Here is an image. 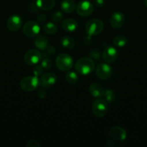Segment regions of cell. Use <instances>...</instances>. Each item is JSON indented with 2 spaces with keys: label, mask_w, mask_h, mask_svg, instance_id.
<instances>
[{
  "label": "cell",
  "mask_w": 147,
  "mask_h": 147,
  "mask_svg": "<svg viewBox=\"0 0 147 147\" xmlns=\"http://www.w3.org/2000/svg\"><path fill=\"white\" fill-rule=\"evenodd\" d=\"M95 65L93 60L89 57H82L76 62L74 68L79 74L86 75L90 74L95 70Z\"/></svg>",
  "instance_id": "6da1fadb"
},
{
  "label": "cell",
  "mask_w": 147,
  "mask_h": 147,
  "mask_svg": "<svg viewBox=\"0 0 147 147\" xmlns=\"http://www.w3.org/2000/svg\"><path fill=\"white\" fill-rule=\"evenodd\" d=\"M104 29V24L99 19H92L87 22L85 26V30L88 35L95 36L101 33Z\"/></svg>",
  "instance_id": "7a4b0ae2"
},
{
  "label": "cell",
  "mask_w": 147,
  "mask_h": 147,
  "mask_svg": "<svg viewBox=\"0 0 147 147\" xmlns=\"http://www.w3.org/2000/svg\"><path fill=\"white\" fill-rule=\"evenodd\" d=\"M40 84V82L37 76L24 77L20 81V87L24 91L26 92H31L36 90Z\"/></svg>",
  "instance_id": "3957f363"
},
{
  "label": "cell",
  "mask_w": 147,
  "mask_h": 147,
  "mask_svg": "<svg viewBox=\"0 0 147 147\" xmlns=\"http://www.w3.org/2000/svg\"><path fill=\"white\" fill-rule=\"evenodd\" d=\"M56 66L62 71H68L73 67V58L68 54H60L56 59Z\"/></svg>",
  "instance_id": "277c9868"
},
{
  "label": "cell",
  "mask_w": 147,
  "mask_h": 147,
  "mask_svg": "<svg viewBox=\"0 0 147 147\" xmlns=\"http://www.w3.org/2000/svg\"><path fill=\"white\" fill-rule=\"evenodd\" d=\"M92 111L95 116L98 118L105 116L108 111V102L102 98L97 99L92 104Z\"/></svg>",
  "instance_id": "5b68a950"
},
{
  "label": "cell",
  "mask_w": 147,
  "mask_h": 147,
  "mask_svg": "<svg viewBox=\"0 0 147 147\" xmlns=\"http://www.w3.org/2000/svg\"><path fill=\"white\" fill-rule=\"evenodd\" d=\"M41 60V53L39 50L34 49L28 50L24 56V61L27 65H35L40 63Z\"/></svg>",
  "instance_id": "8992f818"
},
{
  "label": "cell",
  "mask_w": 147,
  "mask_h": 147,
  "mask_svg": "<svg viewBox=\"0 0 147 147\" xmlns=\"http://www.w3.org/2000/svg\"><path fill=\"white\" fill-rule=\"evenodd\" d=\"M23 34L27 37H35L40 31V27L38 23L34 21H29L24 24L22 29Z\"/></svg>",
  "instance_id": "52a82bcc"
},
{
  "label": "cell",
  "mask_w": 147,
  "mask_h": 147,
  "mask_svg": "<svg viewBox=\"0 0 147 147\" xmlns=\"http://www.w3.org/2000/svg\"><path fill=\"white\" fill-rule=\"evenodd\" d=\"M96 76L101 80H108L112 76V68L107 63H99L96 67Z\"/></svg>",
  "instance_id": "ba28073f"
},
{
  "label": "cell",
  "mask_w": 147,
  "mask_h": 147,
  "mask_svg": "<svg viewBox=\"0 0 147 147\" xmlns=\"http://www.w3.org/2000/svg\"><path fill=\"white\" fill-rule=\"evenodd\" d=\"M93 5L89 1H82L76 6V11L82 17H87L93 12Z\"/></svg>",
  "instance_id": "9c48e42d"
},
{
  "label": "cell",
  "mask_w": 147,
  "mask_h": 147,
  "mask_svg": "<svg viewBox=\"0 0 147 147\" xmlns=\"http://www.w3.org/2000/svg\"><path fill=\"white\" fill-rule=\"evenodd\" d=\"M22 20L18 14H13L10 16L7 21V27L11 32H17L21 28Z\"/></svg>",
  "instance_id": "30bf717a"
},
{
  "label": "cell",
  "mask_w": 147,
  "mask_h": 147,
  "mask_svg": "<svg viewBox=\"0 0 147 147\" xmlns=\"http://www.w3.org/2000/svg\"><path fill=\"white\" fill-rule=\"evenodd\" d=\"M118 57V53L116 49L113 47H106L102 53V59L107 63H112L117 60Z\"/></svg>",
  "instance_id": "8fae6325"
},
{
  "label": "cell",
  "mask_w": 147,
  "mask_h": 147,
  "mask_svg": "<svg viewBox=\"0 0 147 147\" xmlns=\"http://www.w3.org/2000/svg\"><path fill=\"white\" fill-rule=\"evenodd\" d=\"M110 23L112 28H120L125 23V16L122 13L118 11L113 13L110 20Z\"/></svg>",
  "instance_id": "7c38bea8"
},
{
  "label": "cell",
  "mask_w": 147,
  "mask_h": 147,
  "mask_svg": "<svg viewBox=\"0 0 147 147\" xmlns=\"http://www.w3.org/2000/svg\"><path fill=\"white\" fill-rule=\"evenodd\" d=\"M109 134L117 141H124L126 139V131L119 126H113L109 130Z\"/></svg>",
  "instance_id": "4fadbf2b"
},
{
  "label": "cell",
  "mask_w": 147,
  "mask_h": 147,
  "mask_svg": "<svg viewBox=\"0 0 147 147\" xmlns=\"http://www.w3.org/2000/svg\"><path fill=\"white\" fill-rule=\"evenodd\" d=\"M57 81V76L52 73H47L43 75L40 78V84L43 87L48 88L53 86Z\"/></svg>",
  "instance_id": "5bb4252c"
},
{
  "label": "cell",
  "mask_w": 147,
  "mask_h": 147,
  "mask_svg": "<svg viewBox=\"0 0 147 147\" xmlns=\"http://www.w3.org/2000/svg\"><path fill=\"white\" fill-rule=\"evenodd\" d=\"M77 27V22L74 19H66L61 23V27L64 31L67 32H73L76 30Z\"/></svg>",
  "instance_id": "9a60e30c"
},
{
  "label": "cell",
  "mask_w": 147,
  "mask_h": 147,
  "mask_svg": "<svg viewBox=\"0 0 147 147\" xmlns=\"http://www.w3.org/2000/svg\"><path fill=\"white\" fill-rule=\"evenodd\" d=\"M89 93H91L93 97L100 98L104 96L105 93V89L103 86H101L99 83H92L89 86Z\"/></svg>",
  "instance_id": "2e32d148"
},
{
  "label": "cell",
  "mask_w": 147,
  "mask_h": 147,
  "mask_svg": "<svg viewBox=\"0 0 147 147\" xmlns=\"http://www.w3.org/2000/svg\"><path fill=\"white\" fill-rule=\"evenodd\" d=\"M35 3L40 9L44 11H49L55 6V0H37Z\"/></svg>",
  "instance_id": "e0dca14e"
},
{
  "label": "cell",
  "mask_w": 147,
  "mask_h": 147,
  "mask_svg": "<svg viewBox=\"0 0 147 147\" xmlns=\"http://www.w3.org/2000/svg\"><path fill=\"white\" fill-rule=\"evenodd\" d=\"M34 44L35 46L39 50H45L48 46V41L45 36L39 35L35 38Z\"/></svg>",
  "instance_id": "ac0fdd59"
},
{
  "label": "cell",
  "mask_w": 147,
  "mask_h": 147,
  "mask_svg": "<svg viewBox=\"0 0 147 147\" xmlns=\"http://www.w3.org/2000/svg\"><path fill=\"white\" fill-rule=\"evenodd\" d=\"M61 7L65 13L70 14L74 11L76 4L74 0H63L61 4Z\"/></svg>",
  "instance_id": "d6986e66"
},
{
  "label": "cell",
  "mask_w": 147,
  "mask_h": 147,
  "mask_svg": "<svg viewBox=\"0 0 147 147\" xmlns=\"http://www.w3.org/2000/svg\"><path fill=\"white\" fill-rule=\"evenodd\" d=\"M61 45L65 48L71 50V49H73L75 47L76 42H75V40L72 37H69V36H64L61 39Z\"/></svg>",
  "instance_id": "ffe728a7"
},
{
  "label": "cell",
  "mask_w": 147,
  "mask_h": 147,
  "mask_svg": "<svg viewBox=\"0 0 147 147\" xmlns=\"http://www.w3.org/2000/svg\"><path fill=\"white\" fill-rule=\"evenodd\" d=\"M43 31L46 33L49 34H54L57 32L58 27L53 22H47L43 25Z\"/></svg>",
  "instance_id": "44dd1931"
},
{
  "label": "cell",
  "mask_w": 147,
  "mask_h": 147,
  "mask_svg": "<svg viewBox=\"0 0 147 147\" xmlns=\"http://www.w3.org/2000/svg\"><path fill=\"white\" fill-rule=\"evenodd\" d=\"M127 38L123 35H118L114 37L112 40V44L116 47H124L127 44Z\"/></svg>",
  "instance_id": "7402d4cb"
},
{
  "label": "cell",
  "mask_w": 147,
  "mask_h": 147,
  "mask_svg": "<svg viewBox=\"0 0 147 147\" xmlns=\"http://www.w3.org/2000/svg\"><path fill=\"white\" fill-rule=\"evenodd\" d=\"M65 78L67 83H69V84H75V83H77L78 80H79V77H78V75L76 74L75 72L70 71L69 73H67L65 76Z\"/></svg>",
  "instance_id": "603a6c76"
},
{
  "label": "cell",
  "mask_w": 147,
  "mask_h": 147,
  "mask_svg": "<svg viewBox=\"0 0 147 147\" xmlns=\"http://www.w3.org/2000/svg\"><path fill=\"white\" fill-rule=\"evenodd\" d=\"M104 96H105V100H106L108 103H112L115 101V92L112 90V89H106L105 90V93H104Z\"/></svg>",
  "instance_id": "cb8c5ba5"
},
{
  "label": "cell",
  "mask_w": 147,
  "mask_h": 147,
  "mask_svg": "<svg viewBox=\"0 0 147 147\" xmlns=\"http://www.w3.org/2000/svg\"><path fill=\"white\" fill-rule=\"evenodd\" d=\"M41 67L43 68L46 69V70H48V69H50L52 67H53V63L48 58H44L43 60H41Z\"/></svg>",
  "instance_id": "d4e9b609"
},
{
  "label": "cell",
  "mask_w": 147,
  "mask_h": 147,
  "mask_svg": "<svg viewBox=\"0 0 147 147\" xmlns=\"http://www.w3.org/2000/svg\"><path fill=\"white\" fill-rule=\"evenodd\" d=\"M51 19L54 22H59L63 19V14L61 11H56L52 14Z\"/></svg>",
  "instance_id": "484cf974"
},
{
  "label": "cell",
  "mask_w": 147,
  "mask_h": 147,
  "mask_svg": "<svg viewBox=\"0 0 147 147\" xmlns=\"http://www.w3.org/2000/svg\"><path fill=\"white\" fill-rule=\"evenodd\" d=\"M33 74H34L35 76H39L42 74L43 73V67H41V65L39 66L37 65L33 68Z\"/></svg>",
  "instance_id": "4316f807"
},
{
  "label": "cell",
  "mask_w": 147,
  "mask_h": 147,
  "mask_svg": "<svg viewBox=\"0 0 147 147\" xmlns=\"http://www.w3.org/2000/svg\"><path fill=\"white\" fill-rule=\"evenodd\" d=\"M28 10L30 11V12L35 13V12H37V11H38L39 7H37V5L36 4V3H31L30 4H29Z\"/></svg>",
  "instance_id": "83f0119b"
},
{
  "label": "cell",
  "mask_w": 147,
  "mask_h": 147,
  "mask_svg": "<svg viewBox=\"0 0 147 147\" xmlns=\"http://www.w3.org/2000/svg\"><path fill=\"white\" fill-rule=\"evenodd\" d=\"M26 146L27 147H40V144L38 142L35 140H30L27 143Z\"/></svg>",
  "instance_id": "f1b7e54d"
},
{
  "label": "cell",
  "mask_w": 147,
  "mask_h": 147,
  "mask_svg": "<svg viewBox=\"0 0 147 147\" xmlns=\"http://www.w3.org/2000/svg\"><path fill=\"white\" fill-rule=\"evenodd\" d=\"M46 95H47V92H46V90H44V89H40V90H39L38 93H37V96H38V97L41 99L46 98Z\"/></svg>",
  "instance_id": "f546056e"
},
{
  "label": "cell",
  "mask_w": 147,
  "mask_h": 147,
  "mask_svg": "<svg viewBox=\"0 0 147 147\" xmlns=\"http://www.w3.org/2000/svg\"><path fill=\"white\" fill-rule=\"evenodd\" d=\"M46 19H47L46 16L45 15V14H40L39 16H37V22L39 23H43L46 21Z\"/></svg>",
  "instance_id": "4dcf8cb0"
},
{
  "label": "cell",
  "mask_w": 147,
  "mask_h": 147,
  "mask_svg": "<svg viewBox=\"0 0 147 147\" xmlns=\"http://www.w3.org/2000/svg\"><path fill=\"white\" fill-rule=\"evenodd\" d=\"M90 55H92V57H94L95 59H99V53L96 50H93L91 52Z\"/></svg>",
  "instance_id": "1f68e13d"
},
{
  "label": "cell",
  "mask_w": 147,
  "mask_h": 147,
  "mask_svg": "<svg viewBox=\"0 0 147 147\" xmlns=\"http://www.w3.org/2000/svg\"><path fill=\"white\" fill-rule=\"evenodd\" d=\"M105 1L104 0H95V4L97 7H102L104 5Z\"/></svg>",
  "instance_id": "d6a6232c"
},
{
  "label": "cell",
  "mask_w": 147,
  "mask_h": 147,
  "mask_svg": "<svg viewBox=\"0 0 147 147\" xmlns=\"http://www.w3.org/2000/svg\"><path fill=\"white\" fill-rule=\"evenodd\" d=\"M55 52H56V50H55L54 47H53V46H50V47H47V53L48 55L54 54Z\"/></svg>",
  "instance_id": "836d02e7"
},
{
  "label": "cell",
  "mask_w": 147,
  "mask_h": 147,
  "mask_svg": "<svg viewBox=\"0 0 147 147\" xmlns=\"http://www.w3.org/2000/svg\"><path fill=\"white\" fill-rule=\"evenodd\" d=\"M144 3H145V5L147 7V0H144Z\"/></svg>",
  "instance_id": "e575fe53"
}]
</instances>
